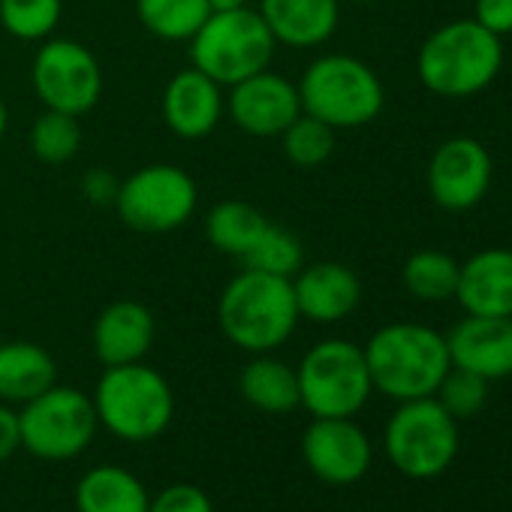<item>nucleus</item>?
<instances>
[{
    "mask_svg": "<svg viewBox=\"0 0 512 512\" xmlns=\"http://www.w3.org/2000/svg\"><path fill=\"white\" fill-rule=\"evenodd\" d=\"M503 70V40L476 19L440 25L416 55L419 82L446 100L482 94Z\"/></svg>",
    "mask_w": 512,
    "mask_h": 512,
    "instance_id": "1",
    "label": "nucleus"
},
{
    "mask_svg": "<svg viewBox=\"0 0 512 512\" xmlns=\"http://www.w3.org/2000/svg\"><path fill=\"white\" fill-rule=\"evenodd\" d=\"M371 383L392 401L431 398L452 368L446 335L422 323H389L365 347Z\"/></svg>",
    "mask_w": 512,
    "mask_h": 512,
    "instance_id": "2",
    "label": "nucleus"
},
{
    "mask_svg": "<svg viewBox=\"0 0 512 512\" xmlns=\"http://www.w3.org/2000/svg\"><path fill=\"white\" fill-rule=\"evenodd\" d=\"M217 317L223 335L247 353L281 347L299 326L293 278L244 269L220 293Z\"/></svg>",
    "mask_w": 512,
    "mask_h": 512,
    "instance_id": "3",
    "label": "nucleus"
},
{
    "mask_svg": "<svg viewBox=\"0 0 512 512\" xmlns=\"http://www.w3.org/2000/svg\"><path fill=\"white\" fill-rule=\"evenodd\" d=\"M97 419L127 443L160 437L175 416V395L166 377L142 362L112 365L94 392Z\"/></svg>",
    "mask_w": 512,
    "mask_h": 512,
    "instance_id": "4",
    "label": "nucleus"
},
{
    "mask_svg": "<svg viewBox=\"0 0 512 512\" xmlns=\"http://www.w3.org/2000/svg\"><path fill=\"white\" fill-rule=\"evenodd\" d=\"M302 112L320 118L332 130L371 124L383 112V82L377 73L350 55L317 58L299 82Z\"/></svg>",
    "mask_w": 512,
    "mask_h": 512,
    "instance_id": "5",
    "label": "nucleus"
},
{
    "mask_svg": "<svg viewBox=\"0 0 512 512\" xmlns=\"http://www.w3.org/2000/svg\"><path fill=\"white\" fill-rule=\"evenodd\" d=\"M275 37L260 10H226L211 13L196 31L190 58L217 85H238L256 73L269 70L275 58Z\"/></svg>",
    "mask_w": 512,
    "mask_h": 512,
    "instance_id": "6",
    "label": "nucleus"
},
{
    "mask_svg": "<svg viewBox=\"0 0 512 512\" xmlns=\"http://www.w3.org/2000/svg\"><path fill=\"white\" fill-rule=\"evenodd\" d=\"M302 407L314 419H353L371 398L365 350L353 341H320L296 368Z\"/></svg>",
    "mask_w": 512,
    "mask_h": 512,
    "instance_id": "7",
    "label": "nucleus"
},
{
    "mask_svg": "<svg viewBox=\"0 0 512 512\" xmlns=\"http://www.w3.org/2000/svg\"><path fill=\"white\" fill-rule=\"evenodd\" d=\"M383 449L398 473L437 479L458 455V419H452L434 395L401 401L386 422Z\"/></svg>",
    "mask_w": 512,
    "mask_h": 512,
    "instance_id": "8",
    "label": "nucleus"
},
{
    "mask_svg": "<svg viewBox=\"0 0 512 512\" xmlns=\"http://www.w3.org/2000/svg\"><path fill=\"white\" fill-rule=\"evenodd\" d=\"M19 425L22 449L43 461H70L91 446L100 419L94 398L70 386H52L25 404Z\"/></svg>",
    "mask_w": 512,
    "mask_h": 512,
    "instance_id": "9",
    "label": "nucleus"
},
{
    "mask_svg": "<svg viewBox=\"0 0 512 512\" xmlns=\"http://www.w3.org/2000/svg\"><path fill=\"white\" fill-rule=\"evenodd\" d=\"M115 208L130 229L169 232L190 220L196 208V184L178 166H145L118 187Z\"/></svg>",
    "mask_w": 512,
    "mask_h": 512,
    "instance_id": "10",
    "label": "nucleus"
},
{
    "mask_svg": "<svg viewBox=\"0 0 512 512\" xmlns=\"http://www.w3.org/2000/svg\"><path fill=\"white\" fill-rule=\"evenodd\" d=\"M34 88L49 109L79 118L97 106L103 73L85 46L73 40H52L34 58Z\"/></svg>",
    "mask_w": 512,
    "mask_h": 512,
    "instance_id": "11",
    "label": "nucleus"
},
{
    "mask_svg": "<svg viewBox=\"0 0 512 512\" xmlns=\"http://www.w3.org/2000/svg\"><path fill=\"white\" fill-rule=\"evenodd\" d=\"M494 163L488 148L473 136H452L440 142L428 160V193L443 211H470L491 187Z\"/></svg>",
    "mask_w": 512,
    "mask_h": 512,
    "instance_id": "12",
    "label": "nucleus"
},
{
    "mask_svg": "<svg viewBox=\"0 0 512 512\" xmlns=\"http://www.w3.org/2000/svg\"><path fill=\"white\" fill-rule=\"evenodd\" d=\"M302 458L320 482L353 485L368 473L374 449L353 419H314L302 437Z\"/></svg>",
    "mask_w": 512,
    "mask_h": 512,
    "instance_id": "13",
    "label": "nucleus"
},
{
    "mask_svg": "<svg viewBox=\"0 0 512 512\" xmlns=\"http://www.w3.org/2000/svg\"><path fill=\"white\" fill-rule=\"evenodd\" d=\"M229 115L250 136H281L302 115L299 85L263 70L232 85Z\"/></svg>",
    "mask_w": 512,
    "mask_h": 512,
    "instance_id": "14",
    "label": "nucleus"
},
{
    "mask_svg": "<svg viewBox=\"0 0 512 512\" xmlns=\"http://www.w3.org/2000/svg\"><path fill=\"white\" fill-rule=\"evenodd\" d=\"M452 368H464L482 380H503L512 374V317L467 314L446 335Z\"/></svg>",
    "mask_w": 512,
    "mask_h": 512,
    "instance_id": "15",
    "label": "nucleus"
},
{
    "mask_svg": "<svg viewBox=\"0 0 512 512\" xmlns=\"http://www.w3.org/2000/svg\"><path fill=\"white\" fill-rule=\"evenodd\" d=\"M458 305L476 317H512V250L485 247L458 269Z\"/></svg>",
    "mask_w": 512,
    "mask_h": 512,
    "instance_id": "16",
    "label": "nucleus"
},
{
    "mask_svg": "<svg viewBox=\"0 0 512 512\" xmlns=\"http://www.w3.org/2000/svg\"><path fill=\"white\" fill-rule=\"evenodd\" d=\"M299 317L314 323H338L350 317L362 302V284L353 269L341 263H314L299 269L293 281Z\"/></svg>",
    "mask_w": 512,
    "mask_h": 512,
    "instance_id": "17",
    "label": "nucleus"
},
{
    "mask_svg": "<svg viewBox=\"0 0 512 512\" xmlns=\"http://www.w3.org/2000/svg\"><path fill=\"white\" fill-rule=\"evenodd\" d=\"M223 112L220 85L208 79L202 70H181L163 94V118L172 133L181 139H202L208 136Z\"/></svg>",
    "mask_w": 512,
    "mask_h": 512,
    "instance_id": "18",
    "label": "nucleus"
},
{
    "mask_svg": "<svg viewBox=\"0 0 512 512\" xmlns=\"http://www.w3.org/2000/svg\"><path fill=\"white\" fill-rule=\"evenodd\" d=\"M151 344L154 317L139 302H115L94 323V353L106 368L142 362Z\"/></svg>",
    "mask_w": 512,
    "mask_h": 512,
    "instance_id": "19",
    "label": "nucleus"
},
{
    "mask_svg": "<svg viewBox=\"0 0 512 512\" xmlns=\"http://www.w3.org/2000/svg\"><path fill=\"white\" fill-rule=\"evenodd\" d=\"M260 16L275 40L296 49H311L335 34L341 7L338 0H263Z\"/></svg>",
    "mask_w": 512,
    "mask_h": 512,
    "instance_id": "20",
    "label": "nucleus"
},
{
    "mask_svg": "<svg viewBox=\"0 0 512 512\" xmlns=\"http://www.w3.org/2000/svg\"><path fill=\"white\" fill-rule=\"evenodd\" d=\"M58 368L49 350L31 341L0 344V401L28 404L31 398L52 389Z\"/></svg>",
    "mask_w": 512,
    "mask_h": 512,
    "instance_id": "21",
    "label": "nucleus"
},
{
    "mask_svg": "<svg viewBox=\"0 0 512 512\" xmlns=\"http://www.w3.org/2000/svg\"><path fill=\"white\" fill-rule=\"evenodd\" d=\"M151 494L142 479L118 464L88 470L76 485L79 512H148Z\"/></svg>",
    "mask_w": 512,
    "mask_h": 512,
    "instance_id": "22",
    "label": "nucleus"
},
{
    "mask_svg": "<svg viewBox=\"0 0 512 512\" xmlns=\"http://www.w3.org/2000/svg\"><path fill=\"white\" fill-rule=\"evenodd\" d=\"M238 389H241V398L253 410L275 413V416L290 413L302 404L296 368H290L281 359H269V356H256L253 362H247L241 368Z\"/></svg>",
    "mask_w": 512,
    "mask_h": 512,
    "instance_id": "23",
    "label": "nucleus"
},
{
    "mask_svg": "<svg viewBox=\"0 0 512 512\" xmlns=\"http://www.w3.org/2000/svg\"><path fill=\"white\" fill-rule=\"evenodd\" d=\"M269 229V220L247 202H220L208 211L205 220V235L208 241L229 256H241L263 238Z\"/></svg>",
    "mask_w": 512,
    "mask_h": 512,
    "instance_id": "24",
    "label": "nucleus"
},
{
    "mask_svg": "<svg viewBox=\"0 0 512 512\" xmlns=\"http://www.w3.org/2000/svg\"><path fill=\"white\" fill-rule=\"evenodd\" d=\"M461 263L443 250H416L401 269L404 287L419 302H449L458 290Z\"/></svg>",
    "mask_w": 512,
    "mask_h": 512,
    "instance_id": "25",
    "label": "nucleus"
},
{
    "mask_svg": "<svg viewBox=\"0 0 512 512\" xmlns=\"http://www.w3.org/2000/svg\"><path fill=\"white\" fill-rule=\"evenodd\" d=\"M139 22L160 40H193L211 16L208 0H136Z\"/></svg>",
    "mask_w": 512,
    "mask_h": 512,
    "instance_id": "26",
    "label": "nucleus"
},
{
    "mask_svg": "<svg viewBox=\"0 0 512 512\" xmlns=\"http://www.w3.org/2000/svg\"><path fill=\"white\" fill-rule=\"evenodd\" d=\"M244 269L253 272H269V275H281V278H293L299 275L302 263H305V253L302 244L293 232L269 223V229L263 232V238L256 241L244 256Z\"/></svg>",
    "mask_w": 512,
    "mask_h": 512,
    "instance_id": "27",
    "label": "nucleus"
},
{
    "mask_svg": "<svg viewBox=\"0 0 512 512\" xmlns=\"http://www.w3.org/2000/svg\"><path fill=\"white\" fill-rule=\"evenodd\" d=\"M281 136H284V154L302 169L326 163L335 151V130L314 115H299Z\"/></svg>",
    "mask_w": 512,
    "mask_h": 512,
    "instance_id": "28",
    "label": "nucleus"
},
{
    "mask_svg": "<svg viewBox=\"0 0 512 512\" xmlns=\"http://www.w3.org/2000/svg\"><path fill=\"white\" fill-rule=\"evenodd\" d=\"M31 145L43 163H67L70 157H76L82 145V130L76 124V115L49 109L43 118H37Z\"/></svg>",
    "mask_w": 512,
    "mask_h": 512,
    "instance_id": "29",
    "label": "nucleus"
},
{
    "mask_svg": "<svg viewBox=\"0 0 512 512\" xmlns=\"http://www.w3.org/2000/svg\"><path fill=\"white\" fill-rule=\"evenodd\" d=\"M61 19V0H0V22L19 40H43Z\"/></svg>",
    "mask_w": 512,
    "mask_h": 512,
    "instance_id": "30",
    "label": "nucleus"
},
{
    "mask_svg": "<svg viewBox=\"0 0 512 512\" xmlns=\"http://www.w3.org/2000/svg\"><path fill=\"white\" fill-rule=\"evenodd\" d=\"M434 398L452 419H470L476 416L485 401H488V380L464 371V368H449L446 377L440 380Z\"/></svg>",
    "mask_w": 512,
    "mask_h": 512,
    "instance_id": "31",
    "label": "nucleus"
},
{
    "mask_svg": "<svg viewBox=\"0 0 512 512\" xmlns=\"http://www.w3.org/2000/svg\"><path fill=\"white\" fill-rule=\"evenodd\" d=\"M148 512H214V506H211V497L199 485L175 482L151 497Z\"/></svg>",
    "mask_w": 512,
    "mask_h": 512,
    "instance_id": "32",
    "label": "nucleus"
},
{
    "mask_svg": "<svg viewBox=\"0 0 512 512\" xmlns=\"http://www.w3.org/2000/svg\"><path fill=\"white\" fill-rule=\"evenodd\" d=\"M473 19L491 31L494 37H509L512 34V0H476L473 4Z\"/></svg>",
    "mask_w": 512,
    "mask_h": 512,
    "instance_id": "33",
    "label": "nucleus"
},
{
    "mask_svg": "<svg viewBox=\"0 0 512 512\" xmlns=\"http://www.w3.org/2000/svg\"><path fill=\"white\" fill-rule=\"evenodd\" d=\"M22 449V425L19 413L7 404H0V461L13 458Z\"/></svg>",
    "mask_w": 512,
    "mask_h": 512,
    "instance_id": "34",
    "label": "nucleus"
},
{
    "mask_svg": "<svg viewBox=\"0 0 512 512\" xmlns=\"http://www.w3.org/2000/svg\"><path fill=\"white\" fill-rule=\"evenodd\" d=\"M118 178L106 169H94L85 175V196L94 202V205H106V202H115L118 196Z\"/></svg>",
    "mask_w": 512,
    "mask_h": 512,
    "instance_id": "35",
    "label": "nucleus"
},
{
    "mask_svg": "<svg viewBox=\"0 0 512 512\" xmlns=\"http://www.w3.org/2000/svg\"><path fill=\"white\" fill-rule=\"evenodd\" d=\"M247 0H208L211 13H226V10H241Z\"/></svg>",
    "mask_w": 512,
    "mask_h": 512,
    "instance_id": "36",
    "label": "nucleus"
},
{
    "mask_svg": "<svg viewBox=\"0 0 512 512\" xmlns=\"http://www.w3.org/2000/svg\"><path fill=\"white\" fill-rule=\"evenodd\" d=\"M4 130H7V106L0 100V136H4Z\"/></svg>",
    "mask_w": 512,
    "mask_h": 512,
    "instance_id": "37",
    "label": "nucleus"
}]
</instances>
